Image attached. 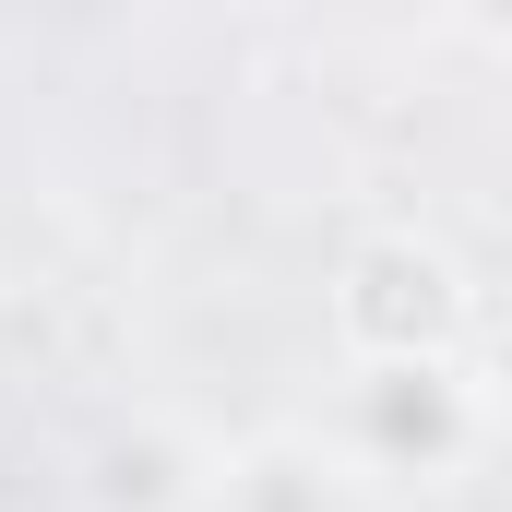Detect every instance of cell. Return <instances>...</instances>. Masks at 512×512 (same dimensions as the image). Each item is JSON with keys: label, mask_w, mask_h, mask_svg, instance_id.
I'll list each match as a JSON object with an SVG mask.
<instances>
[{"label": "cell", "mask_w": 512, "mask_h": 512, "mask_svg": "<svg viewBox=\"0 0 512 512\" xmlns=\"http://www.w3.org/2000/svg\"><path fill=\"white\" fill-rule=\"evenodd\" d=\"M334 334H346V358H358V370H393V358H453V346L477 334V286H465V262L441 251V239L382 227V239H358L346 274H334Z\"/></svg>", "instance_id": "obj_1"}, {"label": "cell", "mask_w": 512, "mask_h": 512, "mask_svg": "<svg viewBox=\"0 0 512 512\" xmlns=\"http://www.w3.org/2000/svg\"><path fill=\"white\" fill-rule=\"evenodd\" d=\"M346 429H358L370 465H417V477H441V465H465V453L489 441V393L465 382L453 358H393V370H358Z\"/></svg>", "instance_id": "obj_2"}, {"label": "cell", "mask_w": 512, "mask_h": 512, "mask_svg": "<svg viewBox=\"0 0 512 512\" xmlns=\"http://www.w3.org/2000/svg\"><path fill=\"white\" fill-rule=\"evenodd\" d=\"M203 489H215V465L179 441V429H120L108 453H96V477H84V501L96 512H203Z\"/></svg>", "instance_id": "obj_3"}, {"label": "cell", "mask_w": 512, "mask_h": 512, "mask_svg": "<svg viewBox=\"0 0 512 512\" xmlns=\"http://www.w3.org/2000/svg\"><path fill=\"white\" fill-rule=\"evenodd\" d=\"M215 512H334V465L322 441H251L239 465H215Z\"/></svg>", "instance_id": "obj_4"}]
</instances>
